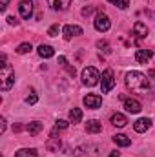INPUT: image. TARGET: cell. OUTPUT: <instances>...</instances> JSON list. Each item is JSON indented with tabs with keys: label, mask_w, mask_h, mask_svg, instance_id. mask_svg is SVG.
Wrapping results in <instances>:
<instances>
[{
	"label": "cell",
	"mask_w": 155,
	"mask_h": 157,
	"mask_svg": "<svg viewBox=\"0 0 155 157\" xmlns=\"http://www.w3.org/2000/svg\"><path fill=\"white\" fill-rule=\"evenodd\" d=\"M91 13H93V7H84V9H82V15H84V17H89Z\"/></svg>",
	"instance_id": "28"
},
{
	"label": "cell",
	"mask_w": 155,
	"mask_h": 157,
	"mask_svg": "<svg viewBox=\"0 0 155 157\" xmlns=\"http://www.w3.org/2000/svg\"><path fill=\"white\" fill-rule=\"evenodd\" d=\"M146 15H148V17H152V18H155V13H152V11H146Z\"/></svg>",
	"instance_id": "33"
},
{
	"label": "cell",
	"mask_w": 155,
	"mask_h": 157,
	"mask_svg": "<svg viewBox=\"0 0 155 157\" xmlns=\"http://www.w3.org/2000/svg\"><path fill=\"white\" fill-rule=\"evenodd\" d=\"M6 132V119H0V133Z\"/></svg>",
	"instance_id": "30"
},
{
	"label": "cell",
	"mask_w": 155,
	"mask_h": 157,
	"mask_svg": "<svg viewBox=\"0 0 155 157\" xmlns=\"http://www.w3.org/2000/svg\"><path fill=\"white\" fill-rule=\"evenodd\" d=\"M59 62H60L62 66H68V60H66V57H59Z\"/></svg>",
	"instance_id": "32"
},
{
	"label": "cell",
	"mask_w": 155,
	"mask_h": 157,
	"mask_svg": "<svg viewBox=\"0 0 155 157\" xmlns=\"http://www.w3.org/2000/svg\"><path fill=\"white\" fill-rule=\"evenodd\" d=\"M108 2H112L113 6L120 7V9H126V7L130 6V0H108Z\"/></svg>",
	"instance_id": "24"
},
{
	"label": "cell",
	"mask_w": 155,
	"mask_h": 157,
	"mask_svg": "<svg viewBox=\"0 0 155 157\" xmlns=\"http://www.w3.org/2000/svg\"><path fill=\"white\" fill-rule=\"evenodd\" d=\"M28 132H29L31 135H37V133H40V132H42V122H39V121L29 122V124H28Z\"/></svg>",
	"instance_id": "21"
},
{
	"label": "cell",
	"mask_w": 155,
	"mask_h": 157,
	"mask_svg": "<svg viewBox=\"0 0 155 157\" xmlns=\"http://www.w3.org/2000/svg\"><path fill=\"white\" fill-rule=\"evenodd\" d=\"M39 55L42 59H51V57L55 55V49H53L51 46H47V44H40L39 46Z\"/></svg>",
	"instance_id": "13"
},
{
	"label": "cell",
	"mask_w": 155,
	"mask_h": 157,
	"mask_svg": "<svg viewBox=\"0 0 155 157\" xmlns=\"http://www.w3.org/2000/svg\"><path fill=\"white\" fill-rule=\"evenodd\" d=\"M126 86L131 91H146L148 86H150V82H148V78H146L144 73H141V71H130V73H126Z\"/></svg>",
	"instance_id": "1"
},
{
	"label": "cell",
	"mask_w": 155,
	"mask_h": 157,
	"mask_svg": "<svg viewBox=\"0 0 155 157\" xmlns=\"http://www.w3.org/2000/svg\"><path fill=\"white\" fill-rule=\"evenodd\" d=\"M59 31H60L59 24H53V26L47 29V35H49V37H57V35H59Z\"/></svg>",
	"instance_id": "25"
},
{
	"label": "cell",
	"mask_w": 155,
	"mask_h": 157,
	"mask_svg": "<svg viewBox=\"0 0 155 157\" xmlns=\"http://www.w3.org/2000/svg\"><path fill=\"white\" fill-rule=\"evenodd\" d=\"M0 2H2L0 9H2V11H6V9H7V4H9V0H0Z\"/></svg>",
	"instance_id": "31"
},
{
	"label": "cell",
	"mask_w": 155,
	"mask_h": 157,
	"mask_svg": "<svg viewBox=\"0 0 155 157\" xmlns=\"http://www.w3.org/2000/svg\"><path fill=\"white\" fill-rule=\"evenodd\" d=\"M68 124H70L68 121H57V128H59V130H66Z\"/></svg>",
	"instance_id": "27"
},
{
	"label": "cell",
	"mask_w": 155,
	"mask_h": 157,
	"mask_svg": "<svg viewBox=\"0 0 155 157\" xmlns=\"http://www.w3.org/2000/svg\"><path fill=\"white\" fill-rule=\"evenodd\" d=\"M99 80H100V73L93 66H88V68L82 70V84H86V86L91 88V86L99 84Z\"/></svg>",
	"instance_id": "3"
},
{
	"label": "cell",
	"mask_w": 155,
	"mask_h": 157,
	"mask_svg": "<svg viewBox=\"0 0 155 157\" xmlns=\"http://www.w3.org/2000/svg\"><path fill=\"white\" fill-rule=\"evenodd\" d=\"M33 48H31V44L29 42H22L18 48H17V53H20V55H24V53H29Z\"/></svg>",
	"instance_id": "22"
},
{
	"label": "cell",
	"mask_w": 155,
	"mask_h": 157,
	"mask_svg": "<svg viewBox=\"0 0 155 157\" xmlns=\"http://www.w3.org/2000/svg\"><path fill=\"white\" fill-rule=\"evenodd\" d=\"M70 121L73 122V124H77L82 121V112H80V108H73V110H70Z\"/></svg>",
	"instance_id": "20"
},
{
	"label": "cell",
	"mask_w": 155,
	"mask_h": 157,
	"mask_svg": "<svg viewBox=\"0 0 155 157\" xmlns=\"http://www.w3.org/2000/svg\"><path fill=\"white\" fill-rule=\"evenodd\" d=\"M15 157H39V155H37V150H33V148H22L15 154Z\"/></svg>",
	"instance_id": "19"
},
{
	"label": "cell",
	"mask_w": 155,
	"mask_h": 157,
	"mask_svg": "<svg viewBox=\"0 0 155 157\" xmlns=\"http://www.w3.org/2000/svg\"><path fill=\"white\" fill-rule=\"evenodd\" d=\"M115 86V77H113V71L112 70H106L100 77V90L102 93H110Z\"/></svg>",
	"instance_id": "4"
},
{
	"label": "cell",
	"mask_w": 155,
	"mask_h": 157,
	"mask_svg": "<svg viewBox=\"0 0 155 157\" xmlns=\"http://www.w3.org/2000/svg\"><path fill=\"white\" fill-rule=\"evenodd\" d=\"M152 57H153L152 49H137V53H135V59L139 64H148L152 60Z\"/></svg>",
	"instance_id": "10"
},
{
	"label": "cell",
	"mask_w": 155,
	"mask_h": 157,
	"mask_svg": "<svg viewBox=\"0 0 155 157\" xmlns=\"http://www.w3.org/2000/svg\"><path fill=\"white\" fill-rule=\"evenodd\" d=\"M86 132L88 133H99V132H102V124L99 122V121H88L86 122Z\"/></svg>",
	"instance_id": "14"
},
{
	"label": "cell",
	"mask_w": 155,
	"mask_h": 157,
	"mask_svg": "<svg viewBox=\"0 0 155 157\" xmlns=\"http://www.w3.org/2000/svg\"><path fill=\"white\" fill-rule=\"evenodd\" d=\"M110 157H120V155H119V154H115V152H112V154H110Z\"/></svg>",
	"instance_id": "34"
},
{
	"label": "cell",
	"mask_w": 155,
	"mask_h": 157,
	"mask_svg": "<svg viewBox=\"0 0 155 157\" xmlns=\"http://www.w3.org/2000/svg\"><path fill=\"white\" fill-rule=\"evenodd\" d=\"M150 126H152V121H150V119H146V117H142V119H139V121L133 124V130H135V132H139V133H142V132L150 130Z\"/></svg>",
	"instance_id": "12"
},
{
	"label": "cell",
	"mask_w": 155,
	"mask_h": 157,
	"mask_svg": "<svg viewBox=\"0 0 155 157\" xmlns=\"http://www.w3.org/2000/svg\"><path fill=\"white\" fill-rule=\"evenodd\" d=\"M97 48H99L100 51H104V53H112V49H110V44H108L106 40H99V42H97Z\"/></svg>",
	"instance_id": "23"
},
{
	"label": "cell",
	"mask_w": 155,
	"mask_h": 157,
	"mask_svg": "<svg viewBox=\"0 0 155 157\" xmlns=\"http://www.w3.org/2000/svg\"><path fill=\"white\" fill-rule=\"evenodd\" d=\"M37 101H39V97H37L35 93H31V95H28V97H26V102H28V104H35Z\"/></svg>",
	"instance_id": "26"
},
{
	"label": "cell",
	"mask_w": 155,
	"mask_h": 157,
	"mask_svg": "<svg viewBox=\"0 0 155 157\" xmlns=\"http://www.w3.org/2000/svg\"><path fill=\"white\" fill-rule=\"evenodd\" d=\"M7 24H9V26H17V24H18V20H17L15 17H7Z\"/></svg>",
	"instance_id": "29"
},
{
	"label": "cell",
	"mask_w": 155,
	"mask_h": 157,
	"mask_svg": "<svg viewBox=\"0 0 155 157\" xmlns=\"http://www.w3.org/2000/svg\"><path fill=\"white\" fill-rule=\"evenodd\" d=\"M133 35H137V37L144 39V37L148 35V28H146L142 22H135V26H133Z\"/></svg>",
	"instance_id": "15"
},
{
	"label": "cell",
	"mask_w": 155,
	"mask_h": 157,
	"mask_svg": "<svg viewBox=\"0 0 155 157\" xmlns=\"http://www.w3.org/2000/svg\"><path fill=\"white\" fill-rule=\"evenodd\" d=\"M122 101H124L126 112H130V113H139V112L142 110V106H141V102H139L137 99H124V97H122Z\"/></svg>",
	"instance_id": "9"
},
{
	"label": "cell",
	"mask_w": 155,
	"mask_h": 157,
	"mask_svg": "<svg viewBox=\"0 0 155 157\" xmlns=\"http://www.w3.org/2000/svg\"><path fill=\"white\" fill-rule=\"evenodd\" d=\"M47 2L55 11H66L71 6V0H47Z\"/></svg>",
	"instance_id": "11"
},
{
	"label": "cell",
	"mask_w": 155,
	"mask_h": 157,
	"mask_svg": "<svg viewBox=\"0 0 155 157\" xmlns=\"http://www.w3.org/2000/svg\"><path fill=\"white\" fill-rule=\"evenodd\" d=\"M62 35L66 40H71L73 37H80L82 35V28L80 26H73V24H68L62 28Z\"/></svg>",
	"instance_id": "7"
},
{
	"label": "cell",
	"mask_w": 155,
	"mask_h": 157,
	"mask_svg": "<svg viewBox=\"0 0 155 157\" xmlns=\"http://www.w3.org/2000/svg\"><path fill=\"white\" fill-rule=\"evenodd\" d=\"M113 143H115L117 146H130L131 139L126 137V135H122V133H117V135H113Z\"/></svg>",
	"instance_id": "17"
},
{
	"label": "cell",
	"mask_w": 155,
	"mask_h": 157,
	"mask_svg": "<svg viewBox=\"0 0 155 157\" xmlns=\"http://www.w3.org/2000/svg\"><path fill=\"white\" fill-rule=\"evenodd\" d=\"M13 84H15V71L9 64H4L2 70H0V88H2V91L11 90Z\"/></svg>",
	"instance_id": "2"
},
{
	"label": "cell",
	"mask_w": 155,
	"mask_h": 157,
	"mask_svg": "<svg viewBox=\"0 0 155 157\" xmlns=\"http://www.w3.org/2000/svg\"><path fill=\"white\" fill-rule=\"evenodd\" d=\"M18 11H20L22 18H31V15H33V0H20Z\"/></svg>",
	"instance_id": "8"
},
{
	"label": "cell",
	"mask_w": 155,
	"mask_h": 157,
	"mask_svg": "<svg viewBox=\"0 0 155 157\" xmlns=\"http://www.w3.org/2000/svg\"><path fill=\"white\" fill-rule=\"evenodd\" d=\"M93 26H95V29L97 31H108L110 29V26H112V20H110V17L108 15H104V13H99L97 17H95V22H93Z\"/></svg>",
	"instance_id": "5"
},
{
	"label": "cell",
	"mask_w": 155,
	"mask_h": 157,
	"mask_svg": "<svg viewBox=\"0 0 155 157\" xmlns=\"http://www.w3.org/2000/svg\"><path fill=\"white\" fill-rule=\"evenodd\" d=\"M100 104H102V97H100V95L88 93V95L84 97V106L89 108V110H97V108H100Z\"/></svg>",
	"instance_id": "6"
},
{
	"label": "cell",
	"mask_w": 155,
	"mask_h": 157,
	"mask_svg": "<svg viewBox=\"0 0 155 157\" xmlns=\"http://www.w3.org/2000/svg\"><path fill=\"white\" fill-rule=\"evenodd\" d=\"M46 148H47L49 152H59V148H60V141H59V137H51V139L46 143Z\"/></svg>",
	"instance_id": "18"
},
{
	"label": "cell",
	"mask_w": 155,
	"mask_h": 157,
	"mask_svg": "<svg viewBox=\"0 0 155 157\" xmlns=\"http://www.w3.org/2000/svg\"><path fill=\"white\" fill-rule=\"evenodd\" d=\"M126 122H128V119L124 117L122 113H113V115H112V124L117 126V128H124Z\"/></svg>",
	"instance_id": "16"
}]
</instances>
